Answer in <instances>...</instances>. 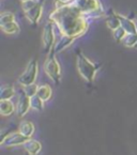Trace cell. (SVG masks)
<instances>
[{
  "label": "cell",
  "mask_w": 137,
  "mask_h": 155,
  "mask_svg": "<svg viewBox=\"0 0 137 155\" xmlns=\"http://www.w3.org/2000/svg\"><path fill=\"white\" fill-rule=\"evenodd\" d=\"M50 19L58 26L63 35L76 38L87 30V21L73 3L62 5L55 10L50 14Z\"/></svg>",
  "instance_id": "6da1fadb"
},
{
  "label": "cell",
  "mask_w": 137,
  "mask_h": 155,
  "mask_svg": "<svg viewBox=\"0 0 137 155\" xmlns=\"http://www.w3.org/2000/svg\"><path fill=\"white\" fill-rule=\"evenodd\" d=\"M76 66L79 75L87 80L88 82H92L95 78V75L99 71V65L92 63L84 54L79 53L77 55V61H76Z\"/></svg>",
  "instance_id": "7a4b0ae2"
},
{
  "label": "cell",
  "mask_w": 137,
  "mask_h": 155,
  "mask_svg": "<svg viewBox=\"0 0 137 155\" xmlns=\"http://www.w3.org/2000/svg\"><path fill=\"white\" fill-rule=\"evenodd\" d=\"M38 73H39V64H38L37 60L33 59L29 62V64L27 65L24 73L19 76L17 81L23 87H26L28 84H32L37 80Z\"/></svg>",
  "instance_id": "3957f363"
},
{
  "label": "cell",
  "mask_w": 137,
  "mask_h": 155,
  "mask_svg": "<svg viewBox=\"0 0 137 155\" xmlns=\"http://www.w3.org/2000/svg\"><path fill=\"white\" fill-rule=\"evenodd\" d=\"M44 70H45L46 75L56 84H59L61 80V68H60L59 62L57 61L54 54L49 55V57L47 58L45 64H44Z\"/></svg>",
  "instance_id": "277c9868"
},
{
  "label": "cell",
  "mask_w": 137,
  "mask_h": 155,
  "mask_svg": "<svg viewBox=\"0 0 137 155\" xmlns=\"http://www.w3.org/2000/svg\"><path fill=\"white\" fill-rule=\"evenodd\" d=\"M23 8L26 16L32 24H38L42 17V5L41 2H37L34 0L24 1Z\"/></svg>",
  "instance_id": "5b68a950"
},
{
  "label": "cell",
  "mask_w": 137,
  "mask_h": 155,
  "mask_svg": "<svg viewBox=\"0 0 137 155\" xmlns=\"http://www.w3.org/2000/svg\"><path fill=\"white\" fill-rule=\"evenodd\" d=\"M73 5L82 14H87V15L94 14L102 10V7L98 0H75Z\"/></svg>",
  "instance_id": "8992f818"
},
{
  "label": "cell",
  "mask_w": 137,
  "mask_h": 155,
  "mask_svg": "<svg viewBox=\"0 0 137 155\" xmlns=\"http://www.w3.org/2000/svg\"><path fill=\"white\" fill-rule=\"evenodd\" d=\"M29 139L28 137L24 136L22 133L19 132H14L11 134H8L5 136L1 140V146L5 148H13V147H18L24 146L27 140Z\"/></svg>",
  "instance_id": "52a82bcc"
},
{
  "label": "cell",
  "mask_w": 137,
  "mask_h": 155,
  "mask_svg": "<svg viewBox=\"0 0 137 155\" xmlns=\"http://www.w3.org/2000/svg\"><path fill=\"white\" fill-rule=\"evenodd\" d=\"M42 41H43V49L46 53H50L53 49L54 41H55V34H54V27L53 23H47L44 27L43 30V37H42Z\"/></svg>",
  "instance_id": "ba28073f"
},
{
  "label": "cell",
  "mask_w": 137,
  "mask_h": 155,
  "mask_svg": "<svg viewBox=\"0 0 137 155\" xmlns=\"http://www.w3.org/2000/svg\"><path fill=\"white\" fill-rule=\"evenodd\" d=\"M30 106V97L26 94L25 91H22L17 98V104H16V114L18 117H24L28 114Z\"/></svg>",
  "instance_id": "9c48e42d"
},
{
  "label": "cell",
  "mask_w": 137,
  "mask_h": 155,
  "mask_svg": "<svg viewBox=\"0 0 137 155\" xmlns=\"http://www.w3.org/2000/svg\"><path fill=\"white\" fill-rule=\"evenodd\" d=\"M24 149L29 155H39L42 151V144L38 140H34L32 138H29L27 141L24 143Z\"/></svg>",
  "instance_id": "30bf717a"
},
{
  "label": "cell",
  "mask_w": 137,
  "mask_h": 155,
  "mask_svg": "<svg viewBox=\"0 0 137 155\" xmlns=\"http://www.w3.org/2000/svg\"><path fill=\"white\" fill-rule=\"evenodd\" d=\"M16 111V106L10 100H1L0 102V114L3 117H9Z\"/></svg>",
  "instance_id": "8fae6325"
},
{
  "label": "cell",
  "mask_w": 137,
  "mask_h": 155,
  "mask_svg": "<svg viewBox=\"0 0 137 155\" xmlns=\"http://www.w3.org/2000/svg\"><path fill=\"white\" fill-rule=\"evenodd\" d=\"M34 130H35V127H34V124L30 121H22L19 123L18 126V132L22 133L24 136L28 137V138H31L34 134Z\"/></svg>",
  "instance_id": "7c38bea8"
},
{
  "label": "cell",
  "mask_w": 137,
  "mask_h": 155,
  "mask_svg": "<svg viewBox=\"0 0 137 155\" xmlns=\"http://www.w3.org/2000/svg\"><path fill=\"white\" fill-rule=\"evenodd\" d=\"M119 18H120V23H121V27L123 28L128 33H137L136 25H135L134 21L126 18V17H124V16H122V15H119Z\"/></svg>",
  "instance_id": "4fadbf2b"
},
{
  "label": "cell",
  "mask_w": 137,
  "mask_h": 155,
  "mask_svg": "<svg viewBox=\"0 0 137 155\" xmlns=\"http://www.w3.org/2000/svg\"><path fill=\"white\" fill-rule=\"evenodd\" d=\"M75 38L70 37V35H63V37L60 39V41L58 42V44H56L55 49H54V53H59V51H62L64 50L66 47L71 45V43L74 41Z\"/></svg>",
  "instance_id": "5bb4252c"
},
{
  "label": "cell",
  "mask_w": 137,
  "mask_h": 155,
  "mask_svg": "<svg viewBox=\"0 0 137 155\" xmlns=\"http://www.w3.org/2000/svg\"><path fill=\"white\" fill-rule=\"evenodd\" d=\"M37 95H39L44 102H47L53 95V90L48 84H42V86H39V88H38Z\"/></svg>",
  "instance_id": "9a60e30c"
},
{
  "label": "cell",
  "mask_w": 137,
  "mask_h": 155,
  "mask_svg": "<svg viewBox=\"0 0 137 155\" xmlns=\"http://www.w3.org/2000/svg\"><path fill=\"white\" fill-rule=\"evenodd\" d=\"M15 94V89L11 84H5L1 87L0 91V98L1 100H11Z\"/></svg>",
  "instance_id": "2e32d148"
},
{
  "label": "cell",
  "mask_w": 137,
  "mask_h": 155,
  "mask_svg": "<svg viewBox=\"0 0 137 155\" xmlns=\"http://www.w3.org/2000/svg\"><path fill=\"white\" fill-rule=\"evenodd\" d=\"M30 106L33 110L37 111H42L44 108V101L40 97L39 95H33L30 97Z\"/></svg>",
  "instance_id": "e0dca14e"
},
{
  "label": "cell",
  "mask_w": 137,
  "mask_h": 155,
  "mask_svg": "<svg viewBox=\"0 0 137 155\" xmlns=\"http://www.w3.org/2000/svg\"><path fill=\"white\" fill-rule=\"evenodd\" d=\"M1 29H2V31H5V33H8V34H15L19 31V26H18V24L14 21H11V23L1 25Z\"/></svg>",
  "instance_id": "ac0fdd59"
},
{
  "label": "cell",
  "mask_w": 137,
  "mask_h": 155,
  "mask_svg": "<svg viewBox=\"0 0 137 155\" xmlns=\"http://www.w3.org/2000/svg\"><path fill=\"white\" fill-rule=\"evenodd\" d=\"M122 43L126 47H136L137 46V33H128L125 35Z\"/></svg>",
  "instance_id": "d6986e66"
},
{
  "label": "cell",
  "mask_w": 137,
  "mask_h": 155,
  "mask_svg": "<svg viewBox=\"0 0 137 155\" xmlns=\"http://www.w3.org/2000/svg\"><path fill=\"white\" fill-rule=\"evenodd\" d=\"M126 34H128V32H126L121 26L114 30V38L117 42H122V40L125 38Z\"/></svg>",
  "instance_id": "ffe728a7"
},
{
  "label": "cell",
  "mask_w": 137,
  "mask_h": 155,
  "mask_svg": "<svg viewBox=\"0 0 137 155\" xmlns=\"http://www.w3.org/2000/svg\"><path fill=\"white\" fill-rule=\"evenodd\" d=\"M15 21V17L11 12H3L0 16V25H5V24L11 23Z\"/></svg>",
  "instance_id": "44dd1931"
},
{
  "label": "cell",
  "mask_w": 137,
  "mask_h": 155,
  "mask_svg": "<svg viewBox=\"0 0 137 155\" xmlns=\"http://www.w3.org/2000/svg\"><path fill=\"white\" fill-rule=\"evenodd\" d=\"M24 88H25L24 91L26 92V94H27L29 97H31V96H33V95L37 94L39 86H37L35 84H28V86H26V87H24Z\"/></svg>",
  "instance_id": "7402d4cb"
},
{
  "label": "cell",
  "mask_w": 137,
  "mask_h": 155,
  "mask_svg": "<svg viewBox=\"0 0 137 155\" xmlns=\"http://www.w3.org/2000/svg\"><path fill=\"white\" fill-rule=\"evenodd\" d=\"M135 25H136V30H137V21H135Z\"/></svg>",
  "instance_id": "603a6c76"
},
{
  "label": "cell",
  "mask_w": 137,
  "mask_h": 155,
  "mask_svg": "<svg viewBox=\"0 0 137 155\" xmlns=\"http://www.w3.org/2000/svg\"><path fill=\"white\" fill-rule=\"evenodd\" d=\"M22 1H23V2H24V1H28V0H22Z\"/></svg>",
  "instance_id": "cb8c5ba5"
}]
</instances>
